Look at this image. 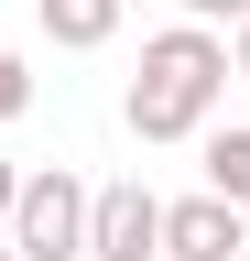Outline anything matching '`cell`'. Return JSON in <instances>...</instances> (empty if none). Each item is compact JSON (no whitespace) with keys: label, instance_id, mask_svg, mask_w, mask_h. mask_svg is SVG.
<instances>
[{"label":"cell","instance_id":"7c38bea8","mask_svg":"<svg viewBox=\"0 0 250 261\" xmlns=\"http://www.w3.org/2000/svg\"><path fill=\"white\" fill-rule=\"evenodd\" d=\"M0 261H22V250H11V240H0Z\"/></svg>","mask_w":250,"mask_h":261},{"label":"cell","instance_id":"277c9868","mask_svg":"<svg viewBox=\"0 0 250 261\" xmlns=\"http://www.w3.org/2000/svg\"><path fill=\"white\" fill-rule=\"evenodd\" d=\"M250 250V207H229L217 185L163 196V261H239Z\"/></svg>","mask_w":250,"mask_h":261},{"label":"cell","instance_id":"3957f363","mask_svg":"<svg viewBox=\"0 0 250 261\" xmlns=\"http://www.w3.org/2000/svg\"><path fill=\"white\" fill-rule=\"evenodd\" d=\"M87 261H163V196L142 174L87 185Z\"/></svg>","mask_w":250,"mask_h":261},{"label":"cell","instance_id":"7a4b0ae2","mask_svg":"<svg viewBox=\"0 0 250 261\" xmlns=\"http://www.w3.org/2000/svg\"><path fill=\"white\" fill-rule=\"evenodd\" d=\"M0 240H11L22 261H87V174H66V163H33V174L11 185Z\"/></svg>","mask_w":250,"mask_h":261},{"label":"cell","instance_id":"8fae6325","mask_svg":"<svg viewBox=\"0 0 250 261\" xmlns=\"http://www.w3.org/2000/svg\"><path fill=\"white\" fill-rule=\"evenodd\" d=\"M131 11H174V0H131Z\"/></svg>","mask_w":250,"mask_h":261},{"label":"cell","instance_id":"6da1fadb","mask_svg":"<svg viewBox=\"0 0 250 261\" xmlns=\"http://www.w3.org/2000/svg\"><path fill=\"white\" fill-rule=\"evenodd\" d=\"M217 87H229V33L185 11L142 44V76L120 87V120H131V142H196L217 120Z\"/></svg>","mask_w":250,"mask_h":261},{"label":"cell","instance_id":"8992f818","mask_svg":"<svg viewBox=\"0 0 250 261\" xmlns=\"http://www.w3.org/2000/svg\"><path fill=\"white\" fill-rule=\"evenodd\" d=\"M196 142H207V185L229 196V207H250V120H207Z\"/></svg>","mask_w":250,"mask_h":261},{"label":"cell","instance_id":"ba28073f","mask_svg":"<svg viewBox=\"0 0 250 261\" xmlns=\"http://www.w3.org/2000/svg\"><path fill=\"white\" fill-rule=\"evenodd\" d=\"M174 11H196V22H217V33H229V22L250 11V0H174Z\"/></svg>","mask_w":250,"mask_h":261},{"label":"cell","instance_id":"9c48e42d","mask_svg":"<svg viewBox=\"0 0 250 261\" xmlns=\"http://www.w3.org/2000/svg\"><path fill=\"white\" fill-rule=\"evenodd\" d=\"M229 76H250V11L229 22Z\"/></svg>","mask_w":250,"mask_h":261},{"label":"cell","instance_id":"5b68a950","mask_svg":"<svg viewBox=\"0 0 250 261\" xmlns=\"http://www.w3.org/2000/svg\"><path fill=\"white\" fill-rule=\"evenodd\" d=\"M120 11H131V0H33V22H44L54 55H98L109 33H120Z\"/></svg>","mask_w":250,"mask_h":261},{"label":"cell","instance_id":"52a82bcc","mask_svg":"<svg viewBox=\"0 0 250 261\" xmlns=\"http://www.w3.org/2000/svg\"><path fill=\"white\" fill-rule=\"evenodd\" d=\"M22 109H33V65H22V55H11V44H0V130H11V120H22Z\"/></svg>","mask_w":250,"mask_h":261},{"label":"cell","instance_id":"30bf717a","mask_svg":"<svg viewBox=\"0 0 250 261\" xmlns=\"http://www.w3.org/2000/svg\"><path fill=\"white\" fill-rule=\"evenodd\" d=\"M11 185H22V163H11V152H0V218H11Z\"/></svg>","mask_w":250,"mask_h":261}]
</instances>
